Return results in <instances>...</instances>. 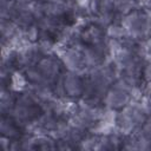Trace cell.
Returning a JSON list of instances; mask_svg holds the SVG:
<instances>
[{
    "mask_svg": "<svg viewBox=\"0 0 151 151\" xmlns=\"http://www.w3.org/2000/svg\"><path fill=\"white\" fill-rule=\"evenodd\" d=\"M129 100L127 94V86H119L117 85L107 96L106 103L112 107H120L124 106Z\"/></svg>",
    "mask_w": 151,
    "mask_h": 151,
    "instance_id": "6da1fadb",
    "label": "cell"
},
{
    "mask_svg": "<svg viewBox=\"0 0 151 151\" xmlns=\"http://www.w3.org/2000/svg\"><path fill=\"white\" fill-rule=\"evenodd\" d=\"M65 91L70 96H77L81 91V83L76 74H68L65 78Z\"/></svg>",
    "mask_w": 151,
    "mask_h": 151,
    "instance_id": "7a4b0ae2",
    "label": "cell"
},
{
    "mask_svg": "<svg viewBox=\"0 0 151 151\" xmlns=\"http://www.w3.org/2000/svg\"><path fill=\"white\" fill-rule=\"evenodd\" d=\"M131 0H114V4L118 8H120L122 11L123 9H127L130 6H131Z\"/></svg>",
    "mask_w": 151,
    "mask_h": 151,
    "instance_id": "3957f363",
    "label": "cell"
},
{
    "mask_svg": "<svg viewBox=\"0 0 151 151\" xmlns=\"http://www.w3.org/2000/svg\"><path fill=\"white\" fill-rule=\"evenodd\" d=\"M143 4H144L147 8H151V0H143Z\"/></svg>",
    "mask_w": 151,
    "mask_h": 151,
    "instance_id": "277c9868",
    "label": "cell"
},
{
    "mask_svg": "<svg viewBox=\"0 0 151 151\" xmlns=\"http://www.w3.org/2000/svg\"><path fill=\"white\" fill-rule=\"evenodd\" d=\"M147 50L151 52V39L149 40V42H147Z\"/></svg>",
    "mask_w": 151,
    "mask_h": 151,
    "instance_id": "5b68a950",
    "label": "cell"
}]
</instances>
